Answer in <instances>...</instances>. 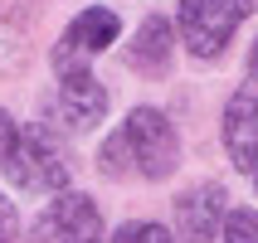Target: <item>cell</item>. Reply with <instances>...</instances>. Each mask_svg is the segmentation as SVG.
Wrapping results in <instances>:
<instances>
[{
  "label": "cell",
  "instance_id": "1",
  "mask_svg": "<svg viewBox=\"0 0 258 243\" xmlns=\"http://www.w3.org/2000/svg\"><path fill=\"white\" fill-rule=\"evenodd\" d=\"M122 146L132 151V166L146 175V180H166L175 171V156H180V141H175L171 117L156 112V107H137V112L122 122Z\"/></svg>",
  "mask_w": 258,
  "mask_h": 243
},
{
  "label": "cell",
  "instance_id": "2",
  "mask_svg": "<svg viewBox=\"0 0 258 243\" xmlns=\"http://www.w3.org/2000/svg\"><path fill=\"white\" fill-rule=\"evenodd\" d=\"M253 0H180V34H185L195 58L224 54L234 29L248 20Z\"/></svg>",
  "mask_w": 258,
  "mask_h": 243
},
{
  "label": "cell",
  "instance_id": "3",
  "mask_svg": "<svg viewBox=\"0 0 258 243\" xmlns=\"http://www.w3.org/2000/svg\"><path fill=\"white\" fill-rule=\"evenodd\" d=\"M5 175H10V185L20 195H58L69 185V166H63L58 146L39 127L20 131V141H15L10 160H5Z\"/></svg>",
  "mask_w": 258,
  "mask_h": 243
},
{
  "label": "cell",
  "instance_id": "4",
  "mask_svg": "<svg viewBox=\"0 0 258 243\" xmlns=\"http://www.w3.org/2000/svg\"><path fill=\"white\" fill-rule=\"evenodd\" d=\"M122 34V20L117 10H83L63 34H58V49H54V68L58 73H73V68H88V58H98L107 44H117Z\"/></svg>",
  "mask_w": 258,
  "mask_h": 243
},
{
  "label": "cell",
  "instance_id": "5",
  "mask_svg": "<svg viewBox=\"0 0 258 243\" xmlns=\"http://www.w3.org/2000/svg\"><path fill=\"white\" fill-rule=\"evenodd\" d=\"M102 214L88 195H58L34 224V243H98Z\"/></svg>",
  "mask_w": 258,
  "mask_h": 243
},
{
  "label": "cell",
  "instance_id": "6",
  "mask_svg": "<svg viewBox=\"0 0 258 243\" xmlns=\"http://www.w3.org/2000/svg\"><path fill=\"white\" fill-rule=\"evenodd\" d=\"M102 112H107V93H102L98 78L88 68L63 73V83H58V93H54V122L58 127L88 131L93 122H102Z\"/></svg>",
  "mask_w": 258,
  "mask_h": 243
},
{
  "label": "cell",
  "instance_id": "7",
  "mask_svg": "<svg viewBox=\"0 0 258 243\" xmlns=\"http://www.w3.org/2000/svg\"><path fill=\"white\" fill-rule=\"evenodd\" d=\"M224 151L239 171H258V88H239L224 107Z\"/></svg>",
  "mask_w": 258,
  "mask_h": 243
},
{
  "label": "cell",
  "instance_id": "8",
  "mask_svg": "<svg viewBox=\"0 0 258 243\" xmlns=\"http://www.w3.org/2000/svg\"><path fill=\"white\" fill-rule=\"evenodd\" d=\"M219 214H224V185L205 180V185L185 190V195L175 200V238L180 243H210Z\"/></svg>",
  "mask_w": 258,
  "mask_h": 243
},
{
  "label": "cell",
  "instance_id": "9",
  "mask_svg": "<svg viewBox=\"0 0 258 243\" xmlns=\"http://www.w3.org/2000/svg\"><path fill=\"white\" fill-rule=\"evenodd\" d=\"M171 49H175L171 25H166V20H146V25L137 29V39H132L127 63L137 73H166V68H171Z\"/></svg>",
  "mask_w": 258,
  "mask_h": 243
},
{
  "label": "cell",
  "instance_id": "10",
  "mask_svg": "<svg viewBox=\"0 0 258 243\" xmlns=\"http://www.w3.org/2000/svg\"><path fill=\"white\" fill-rule=\"evenodd\" d=\"M224 243H258V214L253 209H234L224 219Z\"/></svg>",
  "mask_w": 258,
  "mask_h": 243
},
{
  "label": "cell",
  "instance_id": "11",
  "mask_svg": "<svg viewBox=\"0 0 258 243\" xmlns=\"http://www.w3.org/2000/svg\"><path fill=\"white\" fill-rule=\"evenodd\" d=\"M112 243H175V238H171L166 229H161V224H151V219H142V224H122Z\"/></svg>",
  "mask_w": 258,
  "mask_h": 243
},
{
  "label": "cell",
  "instance_id": "12",
  "mask_svg": "<svg viewBox=\"0 0 258 243\" xmlns=\"http://www.w3.org/2000/svg\"><path fill=\"white\" fill-rule=\"evenodd\" d=\"M15 141H20V127H15L10 117L0 112V166L10 160V151H15Z\"/></svg>",
  "mask_w": 258,
  "mask_h": 243
},
{
  "label": "cell",
  "instance_id": "13",
  "mask_svg": "<svg viewBox=\"0 0 258 243\" xmlns=\"http://www.w3.org/2000/svg\"><path fill=\"white\" fill-rule=\"evenodd\" d=\"M10 233H15V204L0 195V243H10Z\"/></svg>",
  "mask_w": 258,
  "mask_h": 243
},
{
  "label": "cell",
  "instance_id": "14",
  "mask_svg": "<svg viewBox=\"0 0 258 243\" xmlns=\"http://www.w3.org/2000/svg\"><path fill=\"white\" fill-rule=\"evenodd\" d=\"M248 63H253V73H258V44H253V58H248Z\"/></svg>",
  "mask_w": 258,
  "mask_h": 243
},
{
  "label": "cell",
  "instance_id": "15",
  "mask_svg": "<svg viewBox=\"0 0 258 243\" xmlns=\"http://www.w3.org/2000/svg\"><path fill=\"white\" fill-rule=\"evenodd\" d=\"M253 185H258V171H253Z\"/></svg>",
  "mask_w": 258,
  "mask_h": 243
}]
</instances>
